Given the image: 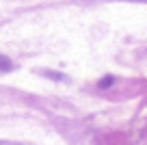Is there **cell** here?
<instances>
[{
	"instance_id": "1",
	"label": "cell",
	"mask_w": 147,
	"mask_h": 145,
	"mask_svg": "<svg viewBox=\"0 0 147 145\" xmlns=\"http://www.w3.org/2000/svg\"><path fill=\"white\" fill-rule=\"evenodd\" d=\"M9 67H11L9 59H7V56H0V72H5V69H9Z\"/></svg>"
}]
</instances>
